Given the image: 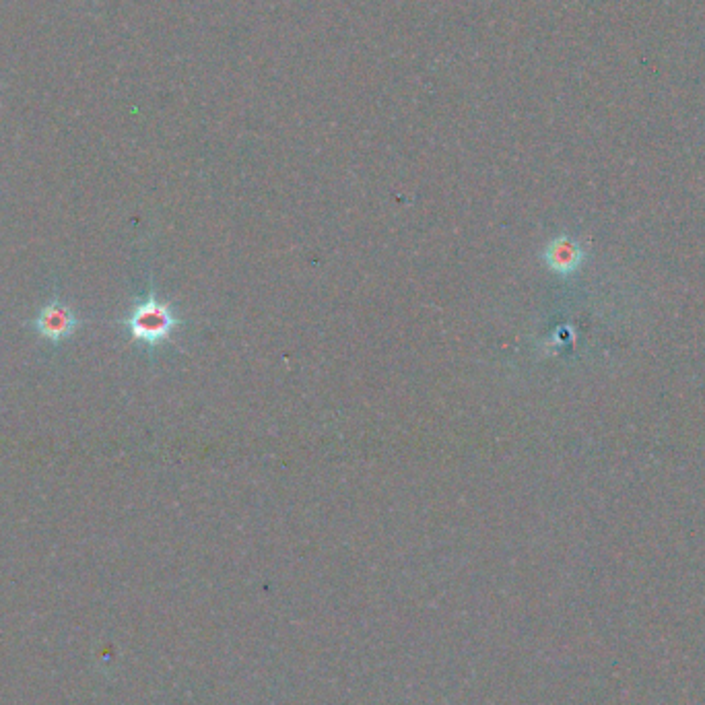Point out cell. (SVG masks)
Returning <instances> with one entry per match:
<instances>
[{
    "instance_id": "cell-3",
    "label": "cell",
    "mask_w": 705,
    "mask_h": 705,
    "mask_svg": "<svg viewBox=\"0 0 705 705\" xmlns=\"http://www.w3.org/2000/svg\"><path fill=\"white\" fill-rule=\"evenodd\" d=\"M545 260L553 273L572 275L580 268V264L584 260V252L576 240L567 238V235H561V238H555L547 246Z\"/></svg>"
},
{
    "instance_id": "cell-2",
    "label": "cell",
    "mask_w": 705,
    "mask_h": 705,
    "mask_svg": "<svg viewBox=\"0 0 705 705\" xmlns=\"http://www.w3.org/2000/svg\"><path fill=\"white\" fill-rule=\"evenodd\" d=\"M36 330L42 334L44 339L52 343H60L71 339L79 328V318L71 306H66L64 301H50L48 306L42 308V312L36 318Z\"/></svg>"
},
{
    "instance_id": "cell-1",
    "label": "cell",
    "mask_w": 705,
    "mask_h": 705,
    "mask_svg": "<svg viewBox=\"0 0 705 705\" xmlns=\"http://www.w3.org/2000/svg\"><path fill=\"white\" fill-rule=\"evenodd\" d=\"M124 324L130 330L132 341L143 343L147 347H157L170 339V334L180 324V318L176 316L170 304L159 301L151 291L147 299L134 306Z\"/></svg>"
}]
</instances>
